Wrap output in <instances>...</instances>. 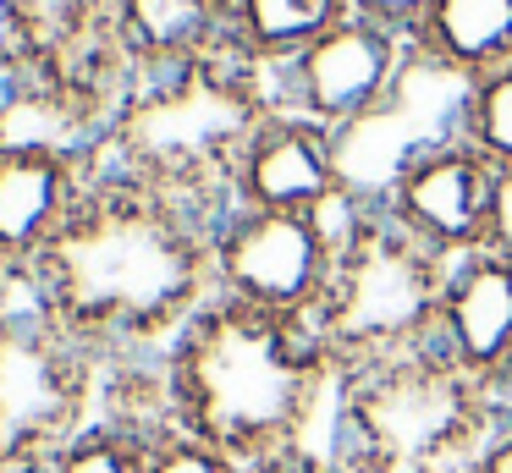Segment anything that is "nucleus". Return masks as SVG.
<instances>
[{
    "label": "nucleus",
    "mask_w": 512,
    "mask_h": 473,
    "mask_svg": "<svg viewBox=\"0 0 512 473\" xmlns=\"http://www.w3.org/2000/svg\"><path fill=\"white\" fill-rule=\"evenodd\" d=\"M347 17L353 0H232V33L259 66H287Z\"/></svg>",
    "instance_id": "15"
},
{
    "label": "nucleus",
    "mask_w": 512,
    "mask_h": 473,
    "mask_svg": "<svg viewBox=\"0 0 512 473\" xmlns=\"http://www.w3.org/2000/svg\"><path fill=\"white\" fill-rule=\"evenodd\" d=\"M485 248L512 259V171L496 176V198H490V231H485Z\"/></svg>",
    "instance_id": "21"
},
{
    "label": "nucleus",
    "mask_w": 512,
    "mask_h": 473,
    "mask_svg": "<svg viewBox=\"0 0 512 473\" xmlns=\"http://www.w3.org/2000/svg\"><path fill=\"white\" fill-rule=\"evenodd\" d=\"M413 50L457 77H479L512 61V0H435Z\"/></svg>",
    "instance_id": "14"
},
{
    "label": "nucleus",
    "mask_w": 512,
    "mask_h": 473,
    "mask_svg": "<svg viewBox=\"0 0 512 473\" xmlns=\"http://www.w3.org/2000/svg\"><path fill=\"white\" fill-rule=\"evenodd\" d=\"M149 473H248V468H237L226 451L204 446L199 435L171 424V429H160L155 446H149Z\"/></svg>",
    "instance_id": "19"
},
{
    "label": "nucleus",
    "mask_w": 512,
    "mask_h": 473,
    "mask_svg": "<svg viewBox=\"0 0 512 473\" xmlns=\"http://www.w3.org/2000/svg\"><path fill=\"white\" fill-rule=\"evenodd\" d=\"M105 363L50 314L34 270L6 264L0 286V473H45L100 418Z\"/></svg>",
    "instance_id": "6"
},
{
    "label": "nucleus",
    "mask_w": 512,
    "mask_h": 473,
    "mask_svg": "<svg viewBox=\"0 0 512 473\" xmlns=\"http://www.w3.org/2000/svg\"><path fill=\"white\" fill-rule=\"evenodd\" d=\"M116 39L138 77H166L237 50L232 0H116Z\"/></svg>",
    "instance_id": "13"
},
{
    "label": "nucleus",
    "mask_w": 512,
    "mask_h": 473,
    "mask_svg": "<svg viewBox=\"0 0 512 473\" xmlns=\"http://www.w3.org/2000/svg\"><path fill=\"white\" fill-rule=\"evenodd\" d=\"M430 6L435 0H353V17H364V22H380V28H391V33H402V39H419V28H424V17H430Z\"/></svg>",
    "instance_id": "20"
},
{
    "label": "nucleus",
    "mask_w": 512,
    "mask_h": 473,
    "mask_svg": "<svg viewBox=\"0 0 512 473\" xmlns=\"http://www.w3.org/2000/svg\"><path fill=\"white\" fill-rule=\"evenodd\" d=\"M496 407H501V418H512V391H507V396H496Z\"/></svg>",
    "instance_id": "24"
},
{
    "label": "nucleus",
    "mask_w": 512,
    "mask_h": 473,
    "mask_svg": "<svg viewBox=\"0 0 512 473\" xmlns=\"http://www.w3.org/2000/svg\"><path fill=\"white\" fill-rule=\"evenodd\" d=\"M463 473H512V418H501V424L490 429V440L474 451V462H468Z\"/></svg>",
    "instance_id": "22"
},
{
    "label": "nucleus",
    "mask_w": 512,
    "mask_h": 473,
    "mask_svg": "<svg viewBox=\"0 0 512 473\" xmlns=\"http://www.w3.org/2000/svg\"><path fill=\"white\" fill-rule=\"evenodd\" d=\"M0 286H6V264H0Z\"/></svg>",
    "instance_id": "25"
},
{
    "label": "nucleus",
    "mask_w": 512,
    "mask_h": 473,
    "mask_svg": "<svg viewBox=\"0 0 512 473\" xmlns=\"http://www.w3.org/2000/svg\"><path fill=\"white\" fill-rule=\"evenodd\" d=\"M248 473H342L325 451H298V457H281V462H265V468H248Z\"/></svg>",
    "instance_id": "23"
},
{
    "label": "nucleus",
    "mask_w": 512,
    "mask_h": 473,
    "mask_svg": "<svg viewBox=\"0 0 512 473\" xmlns=\"http://www.w3.org/2000/svg\"><path fill=\"white\" fill-rule=\"evenodd\" d=\"M446 275L452 259L391 209H336V264L309 325L342 374L375 369L435 341Z\"/></svg>",
    "instance_id": "5"
},
{
    "label": "nucleus",
    "mask_w": 512,
    "mask_h": 473,
    "mask_svg": "<svg viewBox=\"0 0 512 473\" xmlns=\"http://www.w3.org/2000/svg\"><path fill=\"white\" fill-rule=\"evenodd\" d=\"M89 160L61 149H0V264L28 270L67 226Z\"/></svg>",
    "instance_id": "12"
},
{
    "label": "nucleus",
    "mask_w": 512,
    "mask_h": 473,
    "mask_svg": "<svg viewBox=\"0 0 512 473\" xmlns=\"http://www.w3.org/2000/svg\"><path fill=\"white\" fill-rule=\"evenodd\" d=\"M496 424V396L430 341L342 374L325 457L342 473H463Z\"/></svg>",
    "instance_id": "4"
},
{
    "label": "nucleus",
    "mask_w": 512,
    "mask_h": 473,
    "mask_svg": "<svg viewBox=\"0 0 512 473\" xmlns=\"http://www.w3.org/2000/svg\"><path fill=\"white\" fill-rule=\"evenodd\" d=\"M463 138L474 143L496 171H512V61L496 66V72L468 77Z\"/></svg>",
    "instance_id": "18"
},
{
    "label": "nucleus",
    "mask_w": 512,
    "mask_h": 473,
    "mask_svg": "<svg viewBox=\"0 0 512 473\" xmlns=\"http://www.w3.org/2000/svg\"><path fill=\"white\" fill-rule=\"evenodd\" d=\"M276 110L270 66L243 55V44L204 66L166 77H138L111 138L89 154L193 209L226 220L237 209L232 176L259 121Z\"/></svg>",
    "instance_id": "3"
},
{
    "label": "nucleus",
    "mask_w": 512,
    "mask_h": 473,
    "mask_svg": "<svg viewBox=\"0 0 512 473\" xmlns=\"http://www.w3.org/2000/svg\"><path fill=\"white\" fill-rule=\"evenodd\" d=\"M496 165L474 149L468 138H446L435 149L413 154L397 171L386 204L419 242H430L446 259L485 248L490 231V198H496Z\"/></svg>",
    "instance_id": "9"
},
{
    "label": "nucleus",
    "mask_w": 512,
    "mask_h": 473,
    "mask_svg": "<svg viewBox=\"0 0 512 473\" xmlns=\"http://www.w3.org/2000/svg\"><path fill=\"white\" fill-rule=\"evenodd\" d=\"M221 220L89 160L83 193L34 270L50 314L100 363L160 358L215 297Z\"/></svg>",
    "instance_id": "1"
},
{
    "label": "nucleus",
    "mask_w": 512,
    "mask_h": 473,
    "mask_svg": "<svg viewBox=\"0 0 512 473\" xmlns=\"http://www.w3.org/2000/svg\"><path fill=\"white\" fill-rule=\"evenodd\" d=\"M336 264V215L232 209L215 231V297L309 319Z\"/></svg>",
    "instance_id": "7"
},
{
    "label": "nucleus",
    "mask_w": 512,
    "mask_h": 473,
    "mask_svg": "<svg viewBox=\"0 0 512 473\" xmlns=\"http://www.w3.org/2000/svg\"><path fill=\"white\" fill-rule=\"evenodd\" d=\"M435 347L490 396L512 391V259L490 248L452 259Z\"/></svg>",
    "instance_id": "11"
},
{
    "label": "nucleus",
    "mask_w": 512,
    "mask_h": 473,
    "mask_svg": "<svg viewBox=\"0 0 512 473\" xmlns=\"http://www.w3.org/2000/svg\"><path fill=\"white\" fill-rule=\"evenodd\" d=\"M149 446H155V435H144V429L94 418L83 435H72L45 462V473H149Z\"/></svg>",
    "instance_id": "17"
},
{
    "label": "nucleus",
    "mask_w": 512,
    "mask_h": 473,
    "mask_svg": "<svg viewBox=\"0 0 512 473\" xmlns=\"http://www.w3.org/2000/svg\"><path fill=\"white\" fill-rule=\"evenodd\" d=\"M237 209H281V215H336L347 209L336 132L298 110H270L248 138L232 176Z\"/></svg>",
    "instance_id": "10"
},
{
    "label": "nucleus",
    "mask_w": 512,
    "mask_h": 473,
    "mask_svg": "<svg viewBox=\"0 0 512 473\" xmlns=\"http://www.w3.org/2000/svg\"><path fill=\"white\" fill-rule=\"evenodd\" d=\"M6 28L39 61H56L116 33V0H6Z\"/></svg>",
    "instance_id": "16"
},
{
    "label": "nucleus",
    "mask_w": 512,
    "mask_h": 473,
    "mask_svg": "<svg viewBox=\"0 0 512 473\" xmlns=\"http://www.w3.org/2000/svg\"><path fill=\"white\" fill-rule=\"evenodd\" d=\"M408 61L413 44L402 33L347 17L331 33H320L309 50H298L287 66H270V83H276L281 110H298L331 132H347L397 94Z\"/></svg>",
    "instance_id": "8"
},
{
    "label": "nucleus",
    "mask_w": 512,
    "mask_h": 473,
    "mask_svg": "<svg viewBox=\"0 0 512 473\" xmlns=\"http://www.w3.org/2000/svg\"><path fill=\"white\" fill-rule=\"evenodd\" d=\"M160 363L171 424L226 451L237 468L331 451L342 369L309 319L210 297Z\"/></svg>",
    "instance_id": "2"
}]
</instances>
